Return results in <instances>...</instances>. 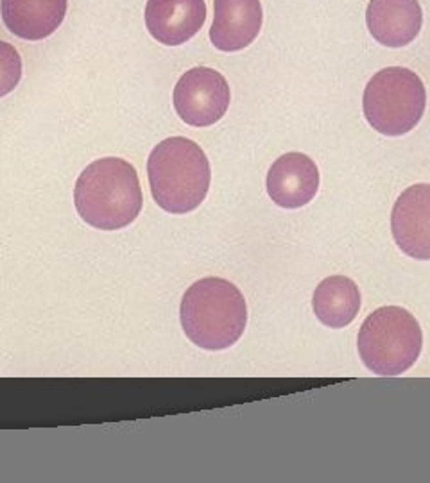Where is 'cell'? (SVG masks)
<instances>
[{
	"mask_svg": "<svg viewBox=\"0 0 430 483\" xmlns=\"http://www.w3.org/2000/svg\"><path fill=\"white\" fill-rule=\"evenodd\" d=\"M77 213L90 226L115 231L129 226L142 210V188L135 166L120 158H101L77 178Z\"/></svg>",
	"mask_w": 430,
	"mask_h": 483,
	"instance_id": "obj_1",
	"label": "cell"
},
{
	"mask_svg": "<svg viewBox=\"0 0 430 483\" xmlns=\"http://www.w3.org/2000/svg\"><path fill=\"white\" fill-rule=\"evenodd\" d=\"M183 331L195 346L208 351L231 348L248 324L242 292L222 278L199 280L185 292L179 306Z\"/></svg>",
	"mask_w": 430,
	"mask_h": 483,
	"instance_id": "obj_2",
	"label": "cell"
},
{
	"mask_svg": "<svg viewBox=\"0 0 430 483\" xmlns=\"http://www.w3.org/2000/svg\"><path fill=\"white\" fill-rule=\"evenodd\" d=\"M147 176L152 199L172 215L199 208L212 181L205 151L185 136H172L152 149Z\"/></svg>",
	"mask_w": 430,
	"mask_h": 483,
	"instance_id": "obj_3",
	"label": "cell"
},
{
	"mask_svg": "<svg viewBox=\"0 0 430 483\" xmlns=\"http://www.w3.org/2000/svg\"><path fill=\"white\" fill-rule=\"evenodd\" d=\"M357 348L368 370L377 376H400L418 362L423 333L409 309L382 306L362 322Z\"/></svg>",
	"mask_w": 430,
	"mask_h": 483,
	"instance_id": "obj_4",
	"label": "cell"
},
{
	"mask_svg": "<svg viewBox=\"0 0 430 483\" xmlns=\"http://www.w3.org/2000/svg\"><path fill=\"white\" fill-rule=\"evenodd\" d=\"M426 108L421 77L405 66H387L366 84L362 110L368 124L385 136H402L419 124Z\"/></svg>",
	"mask_w": 430,
	"mask_h": 483,
	"instance_id": "obj_5",
	"label": "cell"
},
{
	"mask_svg": "<svg viewBox=\"0 0 430 483\" xmlns=\"http://www.w3.org/2000/svg\"><path fill=\"white\" fill-rule=\"evenodd\" d=\"M229 98L228 81L210 66L187 70L172 93L178 117L192 127H208L221 120L229 108Z\"/></svg>",
	"mask_w": 430,
	"mask_h": 483,
	"instance_id": "obj_6",
	"label": "cell"
},
{
	"mask_svg": "<svg viewBox=\"0 0 430 483\" xmlns=\"http://www.w3.org/2000/svg\"><path fill=\"white\" fill-rule=\"evenodd\" d=\"M391 233L402 253L414 260H430V185L409 186L391 212Z\"/></svg>",
	"mask_w": 430,
	"mask_h": 483,
	"instance_id": "obj_7",
	"label": "cell"
},
{
	"mask_svg": "<svg viewBox=\"0 0 430 483\" xmlns=\"http://www.w3.org/2000/svg\"><path fill=\"white\" fill-rule=\"evenodd\" d=\"M266 186L276 206L297 210L316 197L319 190V170L303 152H287L271 165Z\"/></svg>",
	"mask_w": 430,
	"mask_h": 483,
	"instance_id": "obj_8",
	"label": "cell"
},
{
	"mask_svg": "<svg viewBox=\"0 0 430 483\" xmlns=\"http://www.w3.org/2000/svg\"><path fill=\"white\" fill-rule=\"evenodd\" d=\"M206 20L205 0H147L145 25L152 38L167 47L187 43Z\"/></svg>",
	"mask_w": 430,
	"mask_h": 483,
	"instance_id": "obj_9",
	"label": "cell"
},
{
	"mask_svg": "<svg viewBox=\"0 0 430 483\" xmlns=\"http://www.w3.org/2000/svg\"><path fill=\"white\" fill-rule=\"evenodd\" d=\"M260 0H213L210 42L222 52H237L255 42L262 29Z\"/></svg>",
	"mask_w": 430,
	"mask_h": 483,
	"instance_id": "obj_10",
	"label": "cell"
},
{
	"mask_svg": "<svg viewBox=\"0 0 430 483\" xmlns=\"http://www.w3.org/2000/svg\"><path fill=\"white\" fill-rule=\"evenodd\" d=\"M366 25L380 45L400 49L416 40L423 25L418 0H370Z\"/></svg>",
	"mask_w": 430,
	"mask_h": 483,
	"instance_id": "obj_11",
	"label": "cell"
},
{
	"mask_svg": "<svg viewBox=\"0 0 430 483\" xmlns=\"http://www.w3.org/2000/svg\"><path fill=\"white\" fill-rule=\"evenodd\" d=\"M69 0H0L6 27L22 40L38 42L63 23Z\"/></svg>",
	"mask_w": 430,
	"mask_h": 483,
	"instance_id": "obj_12",
	"label": "cell"
},
{
	"mask_svg": "<svg viewBox=\"0 0 430 483\" xmlns=\"http://www.w3.org/2000/svg\"><path fill=\"white\" fill-rule=\"evenodd\" d=\"M317 321L332 329H343L355 321L360 309V290L346 275L324 278L312 295Z\"/></svg>",
	"mask_w": 430,
	"mask_h": 483,
	"instance_id": "obj_13",
	"label": "cell"
},
{
	"mask_svg": "<svg viewBox=\"0 0 430 483\" xmlns=\"http://www.w3.org/2000/svg\"><path fill=\"white\" fill-rule=\"evenodd\" d=\"M22 79V57L11 43L0 42V97L11 93Z\"/></svg>",
	"mask_w": 430,
	"mask_h": 483,
	"instance_id": "obj_14",
	"label": "cell"
}]
</instances>
